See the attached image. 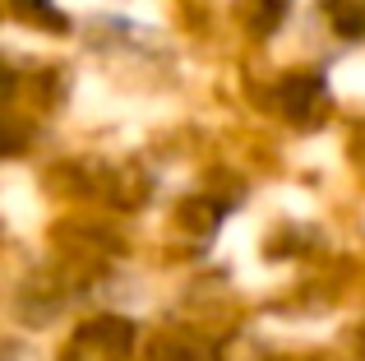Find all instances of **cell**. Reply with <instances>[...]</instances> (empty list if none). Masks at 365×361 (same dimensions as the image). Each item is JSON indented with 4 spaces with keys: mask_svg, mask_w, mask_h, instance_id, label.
<instances>
[{
    "mask_svg": "<svg viewBox=\"0 0 365 361\" xmlns=\"http://www.w3.org/2000/svg\"><path fill=\"white\" fill-rule=\"evenodd\" d=\"M217 218H222V208H204V213H199V208H185V223H199V227H213Z\"/></svg>",
    "mask_w": 365,
    "mask_h": 361,
    "instance_id": "cell-5",
    "label": "cell"
},
{
    "mask_svg": "<svg viewBox=\"0 0 365 361\" xmlns=\"http://www.w3.org/2000/svg\"><path fill=\"white\" fill-rule=\"evenodd\" d=\"M19 9H24V14H46L51 19V0H14Z\"/></svg>",
    "mask_w": 365,
    "mask_h": 361,
    "instance_id": "cell-6",
    "label": "cell"
},
{
    "mask_svg": "<svg viewBox=\"0 0 365 361\" xmlns=\"http://www.w3.org/2000/svg\"><path fill=\"white\" fill-rule=\"evenodd\" d=\"M329 14H333V24H338L342 37H361L365 33V14L361 9H347L342 0H329Z\"/></svg>",
    "mask_w": 365,
    "mask_h": 361,
    "instance_id": "cell-3",
    "label": "cell"
},
{
    "mask_svg": "<svg viewBox=\"0 0 365 361\" xmlns=\"http://www.w3.org/2000/svg\"><path fill=\"white\" fill-rule=\"evenodd\" d=\"M255 28L259 33H273L277 28V19H282V9H287V0H255Z\"/></svg>",
    "mask_w": 365,
    "mask_h": 361,
    "instance_id": "cell-4",
    "label": "cell"
},
{
    "mask_svg": "<svg viewBox=\"0 0 365 361\" xmlns=\"http://www.w3.org/2000/svg\"><path fill=\"white\" fill-rule=\"evenodd\" d=\"M134 343V329L125 320H93L79 329L70 347V361H120Z\"/></svg>",
    "mask_w": 365,
    "mask_h": 361,
    "instance_id": "cell-1",
    "label": "cell"
},
{
    "mask_svg": "<svg viewBox=\"0 0 365 361\" xmlns=\"http://www.w3.org/2000/svg\"><path fill=\"white\" fill-rule=\"evenodd\" d=\"M9 88H14V79H9V70H5V65H0V98H5Z\"/></svg>",
    "mask_w": 365,
    "mask_h": 361,
    "instance_id": "cell-7",
    "label": "cell"
},
{
    "mask_svg": "<svg viewBox=\"0 0 365 361\" xmlns=\"http://www.w3.org/2000/svg\"><path fill=\"white\" fill-rule=\"evenodd\" d=\"M319 79H292L282 88V102H287V111H292L296 121H310V107L319 102Z\"/></svg>",
    "mask_w": 365,
    "mask_h": 361,
    "instance_id": "cell-2",
    "label": "cell"
}]
</instances>
